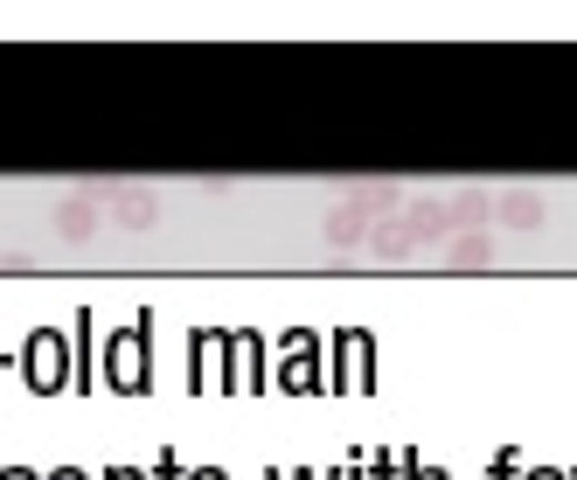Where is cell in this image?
<instances>
[{
    "mask_svg": "<svg viewBox=\"0 0 577 480\" xmlns=\"http://www.w3.org/2000/svg\"><path fill=\"white\" fill-rule=\"evenodd\" d=\"M0 480H36V473H29V467H14V473H0Z\"/></svg>",
    "mask_w": 577,
    "mask_h": 480,
    "instance_id": "5b68a950",
    "label": "cell"
},
{
    "mask_svg": "<svg viewBox=\"0 0 577 480\" xmlns=\"http://www.w3.org/2000/svg\"><path fill=\"white\" fill-rule=\"evenodd\" d=\"M112 196H119V223H125V230H146L153 217H161V202H153V189H140V181H119Z\"/></svg>",
    "mask_w": 577,
    "mask_h": 480,
    "instance_id": "277c9868",
    "label": "cell"
},
{
    "mask_svg": "<svg viewBox=\"0 0 577 480\" xmlns=\"http://www.w3.org/2000/svg\"><path fill=\"white\" fill-rule=\"evenodd\" d=\"M49 480H84V473H49Z\"/></svg>",
    "mask_w": 577,
    "mask_h": 480,
    "instance_id": "8992f818",
    "label": "cell"
},
{
    "mask_svg": "<svg viewBox=\"0 0 577 480\" xmlns=\"http://www.w3.org/2000/svg\"><path fill=\"white\" fill-rule=\"evenodd\" d=\"M91 230H98V196L77 189V196L57 209V237H70V244H77V237H91Z\"/></svg>",
    "mask_w": 577,
    "mask_h": 480,
    "instance_id": "3957f363",
    "label": "cell"
},
{
    "mask_svg": "<svg viewBox=\"0 0 577 480\" xmlns=\"http://www.w3.org/2000/svg\"><path fill=\"white\" fill-rule=\"evenodd\" d=\"M21 362H29V383H36V390H63V383H70V377H63V341H57V334H36Z\"/></svg>",
    "mask_w": 577,
    "mask_h": 480,
    "instance_id": "7a4b0ae2",
    "label": "cell"
},
{
    "mask_svg": "<svg viewBox=\"0 0 577 480\" xmlns=\"http://www.w3.org/2000/svg\"><path fill=\"white\" fill-rule=\"evenodd\" d=\"M146 334H153V320H133V328L112 341V369H104L112 390H146Z\"/></svg>",
    "mask_w": 577,
    "mask_h": 480,
    "instance_id": "6da1fadb",
    "label": "cell"
}]
</instances>
